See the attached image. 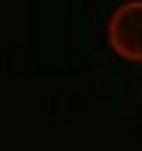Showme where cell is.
<instances>
[{
  "label": "cell",
  "mask_w": 142,
  "mask_h": 151,
  "mask_svg": "<svg viewBox=\"0 0 142 151\" xmlns=\"http://www.w3.org/2000/svg\"><path fill=\"white\" fill-rule=\"evenodd\" d=\"M106 40L115 55L124 60L142 64V0H124V3L112 12Z\"/></svg>",
  "instance_id": "1"
}]
</instances>
